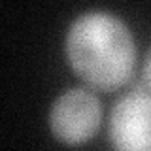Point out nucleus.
Here are the masks:
<instances>
[{
  "mask_svg": "<svg viewBox=\"0 0 151 151\" xmlns=\"http://www.w3.org/2000/svg\"><path fill=\"white\" fill-rule=\"evenodd\" d=\"M144 81L147 91H151V51L145 57V63H144Z\"/></svg>",
  "mask_w": 151,
  "mask_h": 151,
  "instance_id": "nucleus-4",
  "label": "nucleus"
},
{
  "mask_svg": "<svg viewBox=\"0 0 151 151\" xmlns=\"http://www.w3.org/2000/svg\"><path fill=\"white\" fill-rule=\"evenodd\" d=\"M66 59L87 85L115 91L134 74L136 42L129 27L108 12H87L70 25Z\"/></svg>",
  "mask_w": 151,
  "mask_h": 151,
  "instance_id": "nucleus-1",
  "label": "nucleus"
},
{
  "mask_svg": "<svg viewBox=\"0 0 151 151\" xmlns=\"http://www.w3.org/2000/svg\"><path fill=\"white\" fill-rule=\"evenodd\" d=\"M113 151H151V94L144 89L123 94L108 123Z\"/></svg>",
  "mask_w": 151,
  "mask_h": 151,
  "instance_id": "nucleus-3",
  "label": "nucleus"
},
{
  "mask_svg": "<svg viewBox=\"0 0 151 151\" xmlns=\"http://www.w3.org/2000/svg\"><path fill=\"white\" fill-rule=\"evenodd\" d=\"M102 123V106L89 89L74 87L57 96L49 110V127L57 140L68 145L85 144Z\"/></svg>",
  "mask_w": 151,
  "mask_h": 151,
  "instance_id": "nucleus-2",
  "label": "nucleus"
}]
</instances>
